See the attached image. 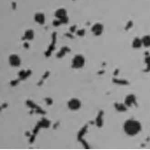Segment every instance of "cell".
<instances>
[{
  "label": "cell",
  "mask_w": 150,
  "mask_h": 150,
  "mask_svg": "<svg viewBox=\"0 0 150 150\" xmlns=\"http://www.w3.org/2000/svg\"><path fill=\"white\" fill-rule=\"evenodd\" d=\"M49 124H50V122L46 119H43L41 121H40L39 123H38V125L40 127H48L49 126Z\"/></svg>",
  "instance_id": "7c38bea8"
},
{
  "label": "cell",
  "mask_w": 150,
  "mask_h": 150,
  "mask_svg": "<svg viewBox=\"0 0 150 150\" xmlns=\"http://www.w3.org/2000/svg\"><path fill=\"white\" fill-rule=\"evenodd\" d=\"M69 51H70V49L69 48H67V47H64L61 49L60 52L57 54V56L58 57H61L65 54L66 52H69Z\"/></svg>",
  "instance_id": "5bb4252c"
},
{
  "label": "cell",
  "mask_w": 150,
  "mask_h": 150,
  "mask_svg": "<svg viewBox=\"0 0 150 150\" xmlns=\"http://www.w3.org/2000/svg\"><path fill=\"white\" fill-rule=\"evenodd\" d=\"M30 73H31V71H30V70H28V71H26V72L24 71L23 70H22L21 71L19 72V75L20 78H21V79H24L26 78Z\"/></svg>",
  "instance_id": "4fadbf2b"
},
{
  "label": "cell",
  "mask_w": 150,
  "mask_h": 150,
  "mask_svg": "<svg viewBox=\"0 0 150 150\" xmlns=\"http://www.w3.org/2000/svg\"><path fill=\"white\" fill-rule=\"evenodd\" d=\"M24 46H25L26 48H28V47H29V45H28L27 43H24Z\"/></svg>",
  "instance_id": "d4e9b609"
},
{
  "label": "cell",
  "mask_w": 150,
  "mask_h": 150,
  "mask_svg": "<svg viewBox=\"0 0 150 150\" xmlns=\"http://www.w3.org/2000/svg\"><path fill=\"white\" fill-rule=\"evenodd\" d=\"M142 45V40L138 38H136L132 42V47L134 48H139Z\"/></svg>",
  "instance_id": "30bf717a"
},
{
  "label": "cell",
  "mask_w": 150,
  "mask_h": 150,
  "mask_svg": "<svg viewBox=\"0 0 150 150\" xmlns=\"http://www.w3.org/2000/svg\"><path fill=\"white\" fill-rule=\"evenodd\" d=\"M18 80L12 81H11V84L12 86H15V85H16V84L18 83Z\"/></svg>",
  "instance_id": "7402d4cb"
},
{
  "label": "cell",
  "mask_w": 150,
  "mask_h": 150,
  "mask_svg": "<svg viewBox=\"0 0 150 150\" xmlns=\"http://www.w3.org/2000/svg\"><path fill=\"white\" fill-rule=\"evenodd\" d=\"M124 129L127 134L132 136L137 134L140 131L141 125L138 121L128 120L124 123Z\"/></svg>",
  "instance_id": "6da1fadb"
},
{
  "label": "cell",
  "mask_w": 150,
  "mask_h": 150,
  "mask_svg": "<svg viewBox=\"0 0 150 150\" xmlns=\"http://www.w3.org/2000/svg\"><path fill=\"white\" fill-rule=\"evenodd\" d=\"M75 29H76V26H75V25H74V26H71V27L70 28V30H71V32H74V31H75Z\"/></svg>",
  "instance_id": "603a6c76"
},
{
  "label": "cell",
  "mask_w": 150,
  "mask_h": 150,
  "mask_svg": "<svg viewBox=\"0 0 150 150\" xmlns=\"http://www.w3.org/2000/svg\"><path fill=\"white\" fill-rule=\"evenodd\" d=\"M85 60L83 56L77 54L74 56L72 60V67L79 69L82 67L84 64Z\"/></svg>",
  "instance_id": "7a4b0ae2"
},
{
  "label": "cell",
  "mask_w": 150,
  "mask_h": 150,
  "mask_svg": "<svg viewBox=\"0 0 150 150\" xmlns=\"http://www.w3.org/2000/svg\"><path fill=\"white\" fill-rule=\"evenodd\" d=\"M80 106H81L80 101L76 98H73L68 102V107L70 109L72 110H78L80 107Z\"/></svg>",
  "instance_id": "3957f363"
},
{
  "label": "cell",
  "mask_w": 150,
  "mask_h": 150,
  "mask_svg": "<svg viewBox=\"0 0 150 150\" xmlns=\"http://www.w3.org/2000/svg\"><path fill=\"white\" fill-rule=\"evenodd\" d=\"M135 98L134 95H129L128 96L125 100V103L128 106H131L132 104H133L134 103H135Z\"/></svg>",
  "instance_id": "ba28073f"
},
{
  "label": "cell",
  "mask_w": 150,
  "mask_h": 150,
  "mask_svg": "<svg viewBox=\"0 0 150 150\" xmlns=\"http://www.w3.org/2000/svg\"><path fill=\"white\" fill-rule=\"evenodd\" d=\"M115 108H117V110L120 111H125L126 110L125 107L123 105H122V104H115Z\"/></svg>",
  "instance_id": "2e32d148"
},
{
  "label": "cell",
  "mask_w": 150,
  "mask_h": 150,
  "mask_svg": "<svg viewBox=\"0 0 150 150\" xmlns=\"http://www.w3.org/2000/svg\"><path fill=\"white\" fill-rule=\"evenodd\" d=\"M35 20L40 24H43L45 21V17L42 13H37L35 15Z\"/></svg>",
  "instance_id": "52a82bcc"
},
{
  "label": "cell",
  "mask_w": 150,
  "mask_h": 150,
  "mask_svg": "<svg viewBox=\"0 0 150 150\" xmlns=\"http://www.w3.org/2000/svg\"><path fill=\"white\" fill-rule=\"evenodd\" d=\"M54 15L57 18L60 19L65 16H67V12L64 8H59L56 11Z\"/></svg>",
  "instance_id": "8992f818"
},
{
  "label": "cell",
  "mask_w": 150,
  "mask_h": 150,
  "mask_svg": "<svg viewBox=\"0 0 150 150\" xmlns=\"http://www.w3.org/2000/svg\"><path fill=\"white\" fill-rule=\"evenodd\" d=\"M27 104H28L29 106H30L31 108H35V107H37V106H36L34 103H33L32 101H27Z\"/></svg>",
  "instance_id": "d6986e66"
},
{
  "label": "cell",
  "mask_w": 150,
  "mask_h": 150,
  "mask_svg": "<svg viewBox=\"0 0 150 150\" xmlns=\"http://www.w3.org/2000/svg\"><path fill=\"white\" fill-rule=\"evenodd\" d=\"M103 25L98 23L94 24L91 28V31L93 32V33L95 35H97V36L100 35L103 32Z\"/></svg>",
  "instance_id": "5b68a950"
},
{
  "label": "cell",
  "mask_w": 150,
  "mask_h": 150,
  "mask_svg": "<svg viewBox=\"0 0 150 150\" xmlns=\"http://www.w3.org/2000/svg\"><path fill=\"white\" fill-rule=\"evenodd\" d=\"M34 36V32L32 30H27L25 33V36L23 39H28V40H32Z\"/></svg>",
  "instance_id": "9c48e42d"
},
{
  "label": "cell",
  "mask_w": 150,
  "mask_h": 150,
  "mask_svg": "<svg viewBox=\"0 0 150 150\" xmlns=\"http://www.w3.org/2000/svg\"><path fill=\"white\" fill-rule=\"evenodd\" d=\"M60 24H62L60 21L59 19V20H54L53 22V25L54 26H59Z\"/></svg>",
  "instance_id": "ac0fdd59"
},
{
  "label": "cell",
  "mask_w": 150,
  "mask_h": 150,
  "mask_svg": "<svg viewBox=\"0 0 150 150\" xmlns=\"http://www.w3.org/2000/svg\"><path fill=\"white\" fill-rule=\"evenodd\" d=\"M142 45L145 47H149L150 46V36L149 35H145L142 38Z\"/></svg>",
  "instance_id": "8fae6325"
},
{
  "label": "cell",
  "mask_w": 150,
  "mask_h": 150,
  "mask_svg": "<svg viewBox=\"0 0 150 150\" xmlns=\"http://www.w3.org/2000/svg\"><path fill=\"white\" fill-rule=\"evenodd\" d=\"M34 138H35V136L34 135H32V137H31V138H30V142H32L33 141V140H34Z\"/></svg>",
  "instance_id": "cb8c5ba5"
},
{
  "label": "cell",
  "mask_w": 150,
  "mask_h": 150,
  "mask_svg": "<svg viewBox=\"0 0 150 150\" xmlns=\"http://www.w3.org/2000/svg\"><path fill=\"white\" fill-rule=\"evenodd\" d=\"M46 101L48 104H51L52 103V100L51 98H46Z\"/></svg>",
  "instance_id": "44dd1931"
},
{
  "label": "cell",
  "mask_w": 150,
  "mask_h": 150,
  "mask_svg": "<svg viewBox=\"0 0 150 150\" xmlns=\"http://www.w3.org/2000/svg\"><path fill=\"white\" fill-rule=\"evenodd\" d=\"M84 33H85V31L84 29H81V30H79L77 32V34L79 35V36H83L84 35Z\"/></svg>",
  "instance_id": "ffe728a7"
},
{
  "label": "cell",
  "mask_w": 150,
  "mask_h": 150,
  "mask_svg": "<svg viewBox=\"0 0 150 150\" xmlns=\"http://www.w3.org/2000/svg\"><path fill=\"white\" fill-rule=\"evenodd\" d=\"M102 114L103 112H100V113L98 114L97 119H96V124H97V125L98 127H101L102 125V118H101V116H102Z\"/></svg>",
  "instance_id": "9a60e30c"
},
{
  "label": "cell",
  "mask_w": 150,
  "mask_h": 150,
  "mask_svg": "<svg viewBox=\"0 0 150 150\" xmlns=\"http://www.w3.org/2000/svg\"><path fill=\"white\" fill-rule=\"evenodd\" d=\"M62 23H67L69 22V18L67 16H65L60 19H59Z\"/></svg>",
  "instance_id": "e0dca14e"
},
{
  "label": "cell",
  "mask_w": 150,
  "mask_h": 150,
  "mask_svg": "<svg viewBox=\"0 0 150 150\" xmlns=\"http://www.w3.org/2000/svg\"><path fill=\"white\" fill-rule=\"evenodd\" d=\"M9 63L11 66L17 67L19 66L21 64V59L16 54H11L9 57Z\"/></svg>",
  "instance_id": "277c9868"
}]
</instances>
